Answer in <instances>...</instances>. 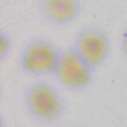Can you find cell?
I'll use <instances>...</instances> for the list:
<instances>
[{"label": "cell", "mask_w": 127, "mask_h": 127, "mask_svg": "<svg viewBox=\"0 0 127 127\" xmlns=\"http://www.w3.org/2000/svg\"><path fill=\"white\" fill-rule=\"evenodd\" d=\"M60 57V51L52 42L36 38L24 46L20 54V67L33 75L54 74Z\"/></svg>", "instance_id": "7a4b0ae2"}, {"label": "cell", "mask_w": 127, "mask_h": 127, "mask_svg": "<svg viewBox=\"0 0 127 127\" xmlns=\"http://www.w3.org/2000/svg\"><path fill=\"white\" fill-rule=\"evenodd\" d=\"M54 74L62 87L70 90H81L90 84L93 67H90L72 47L60 52Z\"/></svg>", "instance_id": "3957f363"}, {"label": "cell", "mask_w": 127, "mask_h": 127, "mask_svg": "<svg viewBox=\"0 0 127 127\" xmlns=\"http://www.w3.org/2000/svg\"><path fill=\"white\" fill-rule=\"evenodd\" d=\"M75 50L90 67H97L105 61L109 54V38L98 27H85L75 38Z\"/></svg>", "instance_id": "277c9868"}, {"label": "cell", "mask_w": 127, "mask_h": 127, "mask_svg": "<svg viewBox=\"0 0 127 127\" xmlns=\"http://www.w3.org/2000/svg\"><path fill=\"white\" fill-rule=\"evenodd\" d=\"M26 105L28 112L39 122H56L64 113V102L59 92L47 83H36L28 88Z\"/></svg>", "instance_id": "6da1fadb"}, {"label": "cell", "mask_w": 127, "mask_h": 127, "mask_svg": "<svg viewBox=\"0 0 127 127\" xmlns=\"http://www.w3.org/2000/svg\"><path fill=\"white\" fill-rule=\"evenodd\" d=\"M41 14L54 24H67L74 22L80 14V0H39Z\"/></svg>", "instance_id": "5b68a950"}, {"label": "cell", "mask_w": 127, "mask_h": 127, "mask_svg": "<svg viewBox=\"0 0 127 127\" xmlns=\"http://www.w3.org/2000/svg\"><path fill=\"white\" fill-rule=\"evenodd\" d=\"M121 45H122V50L125 52V55L127 56V27L125 28L122 37H121Z\"/></svg>", "instance_id": "8992f818"}]
</instances>
